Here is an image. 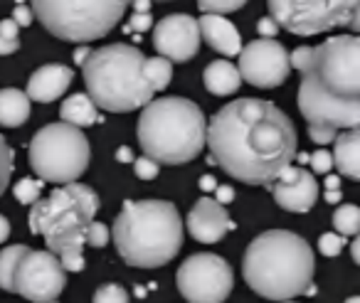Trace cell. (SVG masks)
Returning a JSON list of instances; mask_svg holds the SVG:
<instances>
[{
	"label": "cell",
	"mask_w": 360,
	"mask_h": 303,
	"mask_svg": "<svg viewBox=\"0 0 360 303\" xmlns=\"http://www.w3.org/2000/svg\"><path fill=\"white\" fill-rule=\"evenodd\" d=\"M240 77L257 89H274L291 75L289 52L274 37H259L240 50Z\"/></svg>",
	"instance_id": "obj_14"
},
{
	"label": "cell",
	"mask_w": 360,
	"mask_h": 303,
	"mask_svg": "<svg viewBox=\"0 0 360 303\" xmlns=\"http://www.w3.org/2000/svg\"><path fill=\"white\" fill-rule=\"evenodd\" d=\"M116 252L129 266L158 269L183 247V219L165 200H126L111 227Z\"/></svg>",
	"instance_id": "obj_3"
},
{
	"label": "cell",
	"mask_w": 360,
	"mask_h": 303,
	"mask_svg": "<svg viewBox=\"0 0 360 303\" xmlns=\"http://www.w3.org/2000/svg\"><path fill=\"white\" fill-rule=\"evenodd\" d=\"M289 65L330 94L360 99V42L355 35L328 37L319 47H296Z\"/></svg>",
	"instance_id": "obj_8"
},
{
	"label": "cell",
	"mask_w": 360,
	"mask_h": 303,
	"mask_svg": "<svg viewBox=\"0 0 360 303\" xmlns=\"http://www.w3.org/2000/svg\"><path fill=\"white\" fill-rule=\"evenodd\" d=\"M205 114L191 99L163 96L141 106L136 136L143 155L153 158L155 163H191L205 148Z\"/></svg>",
	"instance_id": "obj_5"
},
{
	"label": "cell",
	"mask_w": 360,
	"mask_h": 303,
	"mask_svg": "<svg viewBox=\"0 0 360 303\" xmlns=\"http://www.w3.org/2000/svg\"><path fill=\"white\" fill-rule=\"evenodd\" d=\"M230 229H235V222L227 214L225 205L212 198H200L188 214V232L200 244L220 242Z\"/></svg>",
	"instance_id": "obj_17"
},
{
	"label": "cell",
	"mask_w": 360,
	"mask_h": 303,
	"mask_svg": "<svg viewBox=\"0 0 360 303\" xmlns=\"http://www.w3.org/2000/svg\"><path fill=\"white\" fill-rule=\"evenodd\" d=\"M333 227L343 237H355L360 229V209L358 205H338L333 212Z\"/></svg>",
	"instance_id": "obj_26"
},
{
	"label": "cell",
	"mask_w": 360,
	"mask_h": 303,
	"mask_svg": "<svg viewBox=\"0 0 360 303\" xmlns=\"http://www.w3.org/2000/svg\"><path fill=\"white\" fill-rule=\"evenodd\" d=\"M13 158H15V153H13V148L6 143V138L0 136V195L8 190V183H11V175H13Z\"/></svg>",
	"instance_id": "obj_29"
},
{
	"label": "cell",
	"mask_w": 360,
	"mask_h": 303,
	"mask_svg": "<svg viewBox=\"0 0 360 303\" xmlns=\"http://www.w3.org/2000/svg\"><path fill=\"white\" fill-rule=\"evenodd\" d=\"M309 163H311V168H314V173H321V175L330 173V168H333V158H330V153L326 148L314 150V153L309 155Z\"/></svg>",
	"instance_id": "obj_35"
},
{
	"label": "cell",
	"mask_w": 360,
	"mask_h": 303,
	"mask_svg": "<svg viewBox=\"0 0 360 303\" xmlns=\"http://www.w3.org/2000/svg\"><path fill=\"white\" fill-rule=\"evenodd\" d=\"M345 303H360V298H358V296H350V298H348V301H345Z\"/></svg>",
	"instance_id": "obj_48"
},
{
	"label": "cell",
	"mask_w": 360,
	"mask_h": 303,
	"mask_svg": "<svg viewBox=\"0 0 360 303\" xmlns=\"http://www.w3.org/2000/svg\"><path fill=\"white\" fill-rule=\"evenodd\" d=\"M247 0H198V8L202 13H215V15H230L240 11Z\"/></svg>",
	"instance_id": "obj_31"
},
{
	"label": "cell",
	"mask_w": 360,
	"mask_h": 303,
	"mask_svg": "<svg viewBox=\"0 0 360 303\" xmlns=\"http://www.w3.org/2000/svg\"><path fill=\"white\" fill-rule=\"evenodd\" d=\"M175 283L188 303H225L235 286V273L222 257L202 252L180 264Z\"/></svg>",
	"instance_id": "obj_12"
},
{
	"label": "cell",
	"mask_w": 360,
	"mask_h": 303,
	"mask_svg": "<svg viewBox=\"0 0 360 303\" xmlns=\"http://www.w3.org/2000/svg\"><path fill=\"white\" fill-rule=\"evenodd\" d=\"M345 247V237L338 232H323L319 237V252L323 257H338Z\"/></svg>",
	"instance_id": "obj_32"
},
{
	"label": "cell",
	"mask_w": 360,
	"mask_h": 303,
	"mask_svg": "<svg viewBox=\"0 0 360 303\" xmlns=\"http://www.w3.org/2000/svg\"><path fill=\"white\" fill-rule=\"evenodd\" d=\"M330 143H333L330 158H333V165L338 168V173L350 180H358L360 178V158H358L360 134H358V129L340 131Z\"/></svg>",
	"instance_id": "obj_20"
},
{
	"label": "cell",
	"mask_w": 360,
	"mask_h": 303,
	"mask_svg": "<svg viewBox=\"0 0 360 303\" xmlns=\"http://www.w3.org/2000/svg\"><path fill=\"white\" fill-rule=\"evenodd\" d=\"M314 249L289 229L262 232L242 259L245 281L266 301H291L301 293H314Z\"/></svg>",
	"instance_id": "obj_2"
},
{
	"label": "cell",
	"mask_w": 360,
	"mask_h": 303,
	"mask_svg": "<svg viewBox=\"0 0 360 303\" xmlns=\"http://www.w3.org/2000/svg\"><path fill=\"white\" fill-rule=\"evenodd\" d=\"M32 11L30 6H15V11H13V22H15L18 27H30L32 25Z\"/></svg>",
	"instance_id": "obj_37"
},
{
	"label": "cell",
	"mask_w": 360,
	"mask_h": 303,
	"mask_svg": "<svg viewBox=\"0 0 360 303\" xmlns=\"http://www.w3.org/2000/svg\"><path fill=\"white\" fill-rule=\"evenodd\" d=\"M281 27L276 25L271 18H262L259 22H257V32H259L262 37H276V32H279Z\"/></svg>",
	"instance_id": "obj_38"
},
{
	"label": "cell",
	"mask_w": 360,
	"mask_h": 303,
	"mask_svg": "<svg viewBox=\"0 0 360 303\" xmlns=\"http://www.w3.org/2000/svg\"><path fill=\"white\" fill-rule=\"evenodd\" d=\"M30 165L42 183H75L86 173L91 148L84 131L67 121L47 124L30 141Z\"/></svg>",
	"instance_id": "obj_9"
},
{
	"label": "cell",
	"mask_w": 360,
	"mask_h": 303,
	"mask_svg": "<svg viewBox=\"0 0 360 303\" xmlns=\"http://www.w3.org/2000/svg\"><path fill=\"white\" fill-rule=\"evenodd\" d=\"M134 170H136V175H139L141 180H155V178H158V173H160V165L155 163L153 158L143 155V158L134 160Z\"/></svg>",
	"instance_id": "obj_34"
},
{
	"label": "cell",
	"mask_w": 360,
	"mask_h": 303,
	"mask_svg": "<svg viewBox=\"0 0 360 303\" xmlns=\"http://www.w3.org/2000/svg\"><path fill=\"white\" fill-rule=\"evenodd\" d=\"M143 75H146V79H148L150 89L163 91L165 86L170 84V79H173V65H170V60H165V57H160V55L150 57L143 65Z\"/></svg>",
	"instance_id": "obj_24"
},
{
	"label": "cell",
	"mask_w": 360,
	"mask_h": 303,
	"mask_svg": "<svg viewBox=\"0 0 360 303\" xmlns=\"http://www.w3.org/2000/svg\"><path fill=\"white\" fill-rule=\"evenodd\" d=\"M45 303H57V301H45Z\"/></svg>",
	"instance_id": "obj_50"
},
{
	"label": "cell",
	"mask_w": 360,
	"mask_h": 303,
	"mask_svg": "<svg viewBox=\"0 0 360 303\" xmlns=\"http://www.w3.org/2000/svg\"><path fill=\"white\" fill-rule=\"evenodd\" d=\"M200 25V37H205V42L215 52L225 57H237L242 50V40L237 27L227 20L225 15H215V13H202V18L198 20Z\"/></svg>",
	"instance_id": "obj_19"
},
{
	"label": "cell",
	"mask_w": 360,
	"mask_h": 303,
	"mask_svg": "<svg viewBox=\"0 0 360 303\" xmlns=\"http://www.w3.org/2000/svg\"><path fill=\"white\" fill-rule=\"evenodd\" d=\"M323 200L326 202H340L343 200V190H326V195H323Z\"/></svg>",
	"instance_id": "obj_44"
},
{
	"label": "cell",
	"mask_w": 360,
	"mask_h": 303,
	"mask_svg": "<svg viewBox=\"0 0 360 303\" xmlns=\"http://www.w3.org/2000/svg\"><path fill=\"white\" fill-rule=\"evenodd\" d=\"M109 237H111V232L106 229V224H101V222H94V219H91V222L84 227V242L89 244V247H94V249L106 247Z\"/></svg>",
	"instance_id": "obj_33"
},
{
	"label": "cell",
	"mask_w": 360,
	"mask_h": 303,
	"mask_svg": "<svg viewBox=\"0 0 360 303\" xmlns=\"http://www.w3.org/2000/svg\"><path fill=\"white\" fill-rule=\"evenodd\" d=\"M67 288V271L50 249H27L13 273V293L32 303L57 301Z\"/></svg>",
	"instance_id": "obj_13"
},
{
	"label": "cell",
	"mask_w": 360,
	"mask_h": 303,
	"mask_svg": "<svg viewBox=\"0 0 360 303\" xmlns=\"http://www.w3.org/2000/svg\"><path fill=\"white\" fill-rule=\"evenodd\" d=\"M299 111L309 124L311 141L319 146L330 143L340 131L360 126V99L330 94L304 75L299 84Z\"/></svg>",
	"instance_id": "obj_11"
},
{
	"label": "cell",
	"mask_w": 360,
	"mask_h": 303,
	"mask_svg": "<svg viewBox=\"0 0 360 303\" xmlns=\"http://www.w3.org/2000/svg\"><path fill=\"white\" fill-rule=\"evenodd\" d=\"M202 84L210 94L215 96H230L235 94L242 86V77L237 65L227 60H215L205 67V75H202Z\"/></svg>",
	"instance_id": "obj_21"
},
{
	"label": "cell",
	"mask_w": 360,
	"mask_h": 303,
	"mask_svg": "<svg viewBox=\"0 0 360 303\" xmlns=\"http://www.w3.org/2000/svg\"><path fill=\"white\" fill-rule=\"evenodd\" d=\"M350 254H353V262L358 264V262H360V257H358V242L350 244Z\"/></svg>",
	"instance_id": "obj_47"
},
{
	"label": "cell",
	"mask_w": 360,
	"mask_h": 303,
	"mask_svg": "<svg viewBox=\"0 0 360 303\" xmlns=\"http://www.w3.org/2000/svg\"><path fill=\"white\" fill-rule=\"evenodd\" d=\"M8 237H11V222H8V217L0 214V244L8 242Z\"/></svg>",
	"instance_id": "obj_42"
},
{
	"label": "cell",
	"mask_w": 360,
	"mask_h": 303,
	"mask_svg": "<svg viewBox=\"0 0 360 303\" xmlns=\"http://www.w3.org/2000/svg\"><path fill=\"white\" fill-rule=\"evenodd\" d=\"M30 119V99L20 89H0V126L18 129Z\"/></svg>",
	"instance_id": "obj_22"
},
{
	"label": "cell",
	"mask_w": 360,
	"mask_h": 303,
	"mask_svg": "<svg viewBox=\"0 0 360 303\" xmlns=\"http://www.w3.org/2000/svg\"><path fill=\"white\" fill-rule=\"evenodd\" d=\"M99 209V195L82 183H65L55 188L45 200L30 205L32 234L45 237V244L65 266V271H82L84 262V227Z\"/></svg>",
	"instance_id": "obj_4"
},
{
	"label": "cell",
	"mask_w": 360,
	"mask_h": 303,
	"mask_svg": "<svg viewBox=\"0 0 360 303\" xmlns=\"http://www.w3.org/2000/svg\"><path fill=\"white\" fill-rule=\"evenodd\" d=\"M360 0H266L269 18L286 32L314 37L348 25L358 32Z\"/></svg>",
	"instance_id": "obj_10"
},
{
	"label": "cell",
	"mask_w": 360,
	"mask_h": 303,
	"mask_svg": "<svg viewBox=\"0 0 360 303\" xmlns=\"http://www.w3.org/2000/svg\"><path fill=\"white\" fill-rule=\"evenodd\" d=\"M215 193H217V202L220 205H227V202L235 200V190H232L230 185H217Z\"/></svg>",
	"instance_id": "obj_39"
},
{
	"label": "cell",
	"mask_w": 360,
	"mask_h": 303,
	"mask_svg": "<svg viewBox=\"0 0 360 303\" xmlns=\"http://www.w3.org/2000/svg\"><path fill=\"white\" fill-rule=\"evenodd\" d=\"M129 301H131L129 293L119 283H104V286L96 288L94 298H91V303H129Z\"/></svg>",
	"instance_id": "obj_30"
},
{
	"label": "cell",
	"mask_w": 360,
	"mask_h": 303,
	"mask_svg": "<svg viewBox=\"0 0 360 303\" xmlns=\"http://www.w3.org/2000/svg\"><path fill=\"white\" fill-rule=\"evenodd\" d=\"M89 45H79L77 47V52H75V65H84L86 62V57H89Z\"/></svg>",
	"instance_id": "obj_40"
},
{
	"label": "cell",
	"mask_w": 360,
	"mask_h": 303,
	"mask_svg": "<svg viewBox=\"0 0 360 303\" xmlns=\"http://www.w3.org/2000/svg\"><path fill=\"white\" fill-rule=\"evenodd\" d=\"M126 8L129 0H30L32 15L50 35L77 45L109 35Z\"/></svg>",
	"instance_id": "obj_7"
},
{
	"label": "cell",
	"mask_w": 360,
	"mask_h": 303,
	"mask_svg": "<svg viewBox=\"0 0 360 303\" xmlns=\"http://www.w3.org/2000/svg\"><path fill=\"white\" fill-rule=\"evenodd\" d=\"M200 188L202 190H215L217 185H215V178H212V175H202L200 178Z\"/></svg>",
	"instance_id": "obj_45"
},
{
	"label": "cell",
	"mask_w": 360,
	"mask_h": 303,
	"mask_svg": "<svg viewBox=\"0 0 360 303\" xmlns=\"http://www.w3.org/2000/svg\"><path fill=\"white\" fill-rule=\"evenodd\" d=\"M269 193L274 195V202L279 205L281 209L286 212H296V214H304L309 212L311 207L316 205L319 200V183L316 178L304 170L301 165H286L269 185Z\"/></svg>",
	"instance_id": "obj_16"
},
{
	"label": "cell",
	"mask_w": 360,
	"mask_h": 303,
	"mask_svg": "<svg viewBox=\"0 0 360 303\" xmlns=\"http://www.w3.org/2000/svg\"><path fill=\"white\" fill-rule=\"evenodd\" d=\"M75 82V70L67 65H45L40 70L32 72L30 82H27V99L30 101H40V104H50L57 101L70 84Z\"/></svg>",
	"instance_id": "obj_18"
},
{
	"label": "cell",
	"mask_w": 360,
	"mask_h": 303,
	"mask_svg": "<svg viewBox=\"0 0 360 303\" xmlns=\"http://www.w3.org/2000/svg\"><path fill=\"white\" fill-rule=\"evenodd\" d=\"M338 188H340V180L335 175H328L326 178V190H338Z\"/></svg>",
	"instance_id": "obj_46"
},
{
	"label": "cell",
	"mask_w": 360,
	"mask_h": 303,
	"mask_svg": "<svg viewBox=\"0 0 360 303\" xmlns=\"http://www.w3.org/2000/svg\"><path fill=\"white\" fill-rule=\"evenodd\" d=\"M20 27L11 20H0V57L13 55V52L20 50V37H18Z\"/></svg>",
	"instance_id": "obj_28"
},
{
	"label": "cell",
	"mask_w": 360,
	"mask_h": 303,
	"mask_svg": "<svg viewBox=\"0 0 360 303\" xmlns=\"http://www.w3.org/2000/svg\"><path fill=\"white\" fill-rule=\"evenodd\" d=\"M129 6H134V13H150V0H129Z\"/></svg>",
	"instance_id": "obj_43"
},
{
	"label": "cell",
	"mask_w": 360,
	"mask_h": 303,
	"mask_svg": "<svg viewBox=\"0 0 360 303\" xmlns=\"http://www.w3.org/2000/svg\"><path fill=\"white\" fill-rule=\"evenodd\" d=\"M116 160H119V163H134V153H131V148L121 146V148L116 150Z\"/></svg>",
	"instance_id": "obj_41"
},
{
	"label": "cell",
	"mask_w": 360,
	"mask_h": 303,
	"mask_svg": "<svg viewBox=\"0 0 360 303\" xmlns=\"http://www.w3.org/2000/svg\"><path fill=\"white\" fill-rule=\"evenodd\" d=\"M60 116H62V121H67V124H72V126H79V129L94 126L96 121H99L94 101H91L89 94H84V91L72 94L70 99L60 106Z\"/></svg>",
	"instance_id": "obj_23"
},
{
	"label": "cell",
	"mask_w": 360,
	"mask_h": 303,
	"mask_svg": "<svg viewBox=\"0 0 360 303\" xmlns=\"http://www.w3.org/2000/svg\"><path fill=\"white\" fill-rule=\"evenodd\" d=\"M13 195L20 205H32L42 195V180L40 178H22L13 185Z\"/></svg>",
	"instance_id": "obj_27"
},
{
	"label": "cell",
	"mask_w": 360,
	"mask_h": 303,
	"mask_svg": "<svg viewBox=\"0 0 360 303\" xmlns=\"http://www.w3.org/2000/svg\"><path fill=\"white\" fill-rule=\"evenodd\" d=\"M129 30L134 32H146L153 27V18H150V13H134V15L129 18Z\"/></svg>",
	"instance_id": "obj_36"
},
{
	"label": "cell",
	"mask_w": 360,
	"mask_h": 303,
	"mask_svg": "<svg viewBox=\"0 0 360 303\" xmlns=\"http://www.w3.org/2000/svg\"><path fill=\"white\" fill-rule=\"evenodd\" d=\"M205 143L212 163L247 185H269L296 155L299 136L276 104L245 96L207 121Z\"/></svg>",
	"instance_id": "obj_1"
},
{
	"label": "cell",
	"mask_w": 360,
	"mask_h": 303,
	"mask_svg": "<svg viewBox=\"0 0 360 303\" xmlns=\"http://www.w3.org/2000/svg\"><path fill=\"white\" fill-rule=\"evenodd\" d=\"M143 65V52L134 45L116 42L91 50L82 65V75H84L86 94L96 109L129 114L148 104L155 91L146 79Z\"/></svg>",
	"instance_id": "obj_6"
},
{
	"label": "cell",
	"mask_w": 360,
	"mask_h": 303,
	"mask_svg": "<svg viewBox=\"0 0 360 303\" xmlns=\"http://www.w3.org/2000/svg\"><path fill=\"white\" fill-rule=\"evenodd\" d=\"M27 249L30 247H25V244H13V247H6L0 252V288L3 291L13 293V273H15L18 262Z\"/></svg>",
	"instance_id": "obj_25"
},
{
	"label": "cell",
	"mask_w": 360,
	"mask_h": 303,
	"mask_svg": "<svg viewBox=\"0 0 360 303\" xmlns=\"http://www.w3.org/2000/svg\"><path fill=\"white\" fill-rule=\"evenodd\" d=\"M200 25L193 15L173 13L153 25V47L170 62H188L200 50Z\"/></svg>",
	"instance_id": "obj_15"
},
{
	"label": "cell",
	"mask_w": 360,
	"mask_h": 303,
	"mask_svg": "<svg viewBox=\"0 0 360 303\" xmlns=\"http://www.w3.org/2000/svg\"><path fill=\"white\" fill-rule=\"evenodd\" d=\"M279 303H296V301H279Z\"/></svg>",
	"instance_id": "obj_49"
}]
</instances>
